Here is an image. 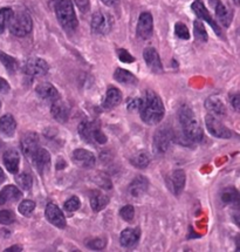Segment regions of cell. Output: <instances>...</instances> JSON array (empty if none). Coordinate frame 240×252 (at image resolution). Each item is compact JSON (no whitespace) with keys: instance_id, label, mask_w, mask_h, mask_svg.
Here are the masks:
<instances>
[{"instance_id":"cell-1","label":"cell","mask_w":240,"mask_h":252,"mask_svg":"<svg viewBox=\"0 0 240 252\" xmlns=\"http://www.w3.org/2000/svg\"><path fill=\"white\" fill-rule=\"evenodd\" d=\"M164 104L155 92L148 91L142 99L140 114L141 119L147 125H157L164 118Z\"/></svg>"},{"instance_id":"cell-2","label":"cell","mask_w":240,"mask_h":252,"mask_svg":"<svg viewBox=\"0 0 240 252\" xmlns=\"http://www.w3.org/2000/svg\"><path fill=\"white\" fill-rule=\"evenodd\" d=\"M180 122L183 128V134L191 143L202 142L204 139V131L198 120L189 106H183L180 109Z\"/></svg>"},{"instance_id":"cell-3","label":"cell","mask_w":240,"mask_h":252,"mask_svg":"<svg viewBox=\"0 0 240 252\" xmlns=\"http://www.w3.org/2000/svg\"><path fill=\"white\" fill-rule=\"evenodd\" d=\"M53 5L55 14L62 29L68 32L75 31L79 23L72 0H54Z\"/></svg>"},{"instance_id":"cell-4","label":"cell","mask_w":240,"mask_h":252,"mask_svg":"<svg viewBox=\"0 0 240 252\" xmlns=\"http://www.w3.org/2000/svg\"><path fill=\"white\" fill-rule=\"evenodd\" d=\"M8 29H10V32L15 36H19V38H23V36H26L32 32L33 29V21L30 15L27 13V12L20 11L17 12V13L12 14L10 23H8Z\"/></svg>"},{"instance_id":"cell-5","label":"cell","mask_w":240,"mask_h":252,"mask_svg":"<svg viewBox=\"0 0 240 252\" xmlns=\"http://www.w3.org/2000/svg\"><path fill=\"white\" fill-rule=\"evenodd\" d=\"M175 139L174 130L168 127H161L155 133L153 137V153L162 155L170 149L172 141Z\"/></svg>"},{"instance_id":"cell-6","label":"cell","mask_w":240,"mask_h":252,"mask_svg":"<svg viewBox=\"0 0 240 252\" xmlns=\"http://www.w3.org/2000/svg\"><path fill=\"white\" fill-rule=\"evenodd\" d=\"M113 25H114L113 17L103 11L95 12L93 17H91L90 29H91V32L95 33V34H101V35L108 34L113 29Z\"/></svg>"},{"instance_id":"cell-7","label":"cell","mask_w":240,"mask_h":252,"mask_svg":"<svg viewBox=\"0 0 240 252\" xmlns=\"http://www.w3.org/2000/svg\"><path fill=\"white\" fill-rule=\"evenodd\" d=\"M205 125L208 128L209 133L212 136L218 137V139H231L232 137V133L229 128L226 127L223 122L219 121L213 114H209L205 118Z\"/></svg>"},{"instance_id":"cell-8","label":"cell","mask_w":240,"mask_h":252,"mask_svg":"<svg viewBox=\"0 0 240 252\" xmlns=\"http://www.w3.org/2000/svg\"><path fill=\"white\" fill-rule=\"evenodd\" d=\"M49 66L45 60L40 59V58H30L24 63L23 72L24 74L30 78H40L44 76L48 73Z\"/></svg>"},{"instance_id":"cell-9","label":"cell","mask_w":240,"mask_h":252,"mask_svg":"<svg viewBox=\"0 0 240 252\" xmlns=\"http://www.w3.org/2000/svg\"><path fill=\"white\" fill-rule=\"evenodd\" d=\"M191 8H192V11L196 13L197 17L199 18V19L206 21V23H208L209 25H210L212 29H213L214 32H216V34L221 36L220 27L217 25L216 21H214L213 18L211 17L210 12H209L208 8L205 7L204 2H203L202 0H196V1H193L192 5H191Z\"/></svg>"},{"instance_id":"cell-10","label":"cell","mask_w":240,"mask_h":252,"mask_svg":"<svg viewBox=\"0 0 240 252\" xmlns=\"http://www.w3.org/2000/svg\"><path fill=\"white\" fill-rule=\"evenodd\" d=\"M153 31V20L152 15L149 12H143L140 15V19H138L136 33L138 38L142 40H148L151 38Z\"/></svg>"},{"instance_id":"cell-11","label":"cell","mask_w":240,"mask_h":252,"mask_svg":"<svg viewBox=\"0 0 240 252\" xmlns=\"http://www.w3.org/2000/svg\"><path fill=\"white\" fill-rule=\"evenodd\" d=\"M45 215L51 224H53L57 227H60V229L66 227V217H64L63 213L58 205L53 204V203H48L47 207H46Z\"/></svg>"},{"instance_id":"cell-12","label":"cell","mask_w":240,"mask_h":252,"mask_svg":"<svg viewBox=\"0 0 240 252\" xmlns=\"http://www.w3.org/2000/svg\"><path fill=\"white\" fill-rule=\"evenodd\" d=\"M72 159L76 165L81 168H91L96 163L94 154L86 149H76L72 154Z\"/></svg>"},{"instance_id":"cell-13","label":"cell","mask_w":240,"mask_h":252,"mask_svg":"<svg viewBox=\"0 0 240 252\" xmlns=\"http://www.w3.org/2000/svg\"><path fill=\"white\" fill-rule=\"evenodd\" d=\"M185 181H186V176L185 173L183 170H175L169 175L167 178V183L168 187L170 188V190L175 195H180V192L183 191L184 187H185Z\"/></svg>"},{"instance_id":"cell-14","label":"cell","mask_w":240,"mask_h":252,"mask_svg":"<svg viewBox=\"0 0 240 252\" xmlns=\"http://www.w3.org/2000/svg\"><path fill=\"white\" fill-rule=\"evenodd\" d=\"M209 1H210L212 7L214 8L217 19L219 20V23L224 27H229L231 25V21H232V12H231L220 0H209Z\"/></svg>"},{"instance_id":"cell-15","label":"cell","mask_w":240,"mask_h":252,"mask_svg":"<svg viewBox=\"0 0 240 252\" xmlns=\"http://www.w3.org/2000/svg\"><path fill=\"white\" fill-rule=\"evenodd\" d=\"M52 116L57 120L60 124H64V122L68 121L70 116V108L69 106L60 99L55 100L54 102H52V109H51Z\"/></svg>"},{"instance_id":"cell-16","label":"cell","mask_w":240,"mask_h":252,"mask_svg":"<svg viewBox=\"0 0 240 252\" xmlns=\"http://www.w3.org/2000/svg\"><path fill=\"white\" fill-rule=\"evenodd\" d=\"M30 158L33 159V163H34L36 169H38L41 174L46 173L49 169V167H51V155H49V153L44 148H40L39 147Z\"/></svg>"},{"instance_id":"cell-17","label":"cell","mask_w":240,"mask_h":252,"mask_svg":"<svg viewBox=\"0 0 240 252\" xmlns=\"http://www.w3.org/2000/svg\"><path fill=\"white\" fill-rule=\"evenodd\" d=\"M143 58L147 66L152 70L153 73H162L163 66L162 61L159 59V55L153 47H148L143 52Z\"/></svg>"},{"instance_id":"cell-18","label":"cell","mask_w":240,"mask_h":252,"mask_svg":"<svg viewBox=\"0 0 240 252\" xmlns=\"http://www.w3.org/2000/svg\"><path fill=\"white\" fill-rule=\"evenodd\" d=\"M39 137L35 133H29L26 134L21 140V150H23L24 155L27 158H32L33 154L36 152L39 148Z\"/></svg>"},{"instance_id":"cell-19","label":"cell","mask_w":240,"mask_h":252,"mask_svg":"<svg viewBox=\"0 0 240 252\" xmlns=\"http://www.w3.org/2000/svg\"><path fill=\"white\" fill-rule=\"evenodd\" d=\"M141 237V230L138 227H128L124 229L120 236V242L122 247L132 248L137 244Z\"/></svg>"},{"instance_id":"cell-20","label":"cell","mask_w":240,"mask_h":252,"mask_svg":"<svg viewBox=\"0 0 240 252\" xmlns=\"http://www.w3.org/2000/svg\"><path fill=\"white\" fill-rule=\"evenodd\" d=\"M35 92L36 94L39 95V97H41L42 100H47L51 101V102H54L55 100L60 99L58 89L52 84H49V82H42V84L36 86Z\"/></svg>"},{"instance_id":"cell-21","label":"cell","mask_w":240,"mask_h":252,"mask_svg":"<svg viewBox=\"0 0 240 252\" xmlns=\"http://www.w3.org/2000/svg\"><path fill=\"white\" fill-rule=\"evenodd\" d=\"M221 202L233 209H240V192L233 187L225 188L220 193Z\"/></svg>"},{"instance_id":"cell-22","label":"cell","mask_w":240,"mask_h":252,"mask_svg":"<svg viewBox=\"0 0 240 252\" xmlns=\"http://www.w3.org/2000/svg\"><path fill=\"white\" fill-rule=\"evenodd\" d=\"M2 161L6 169L12 174H18L19 170V163H20V156L19 153L14 149H10L5 152L4 156H2Z\"/></svg>"},{"instance_id":"cell-23","label":"cell","mask_w":240,"mask_h":252,"mask_svg":"<svg viewBox=\"0 0 240 252\" xmlns=\"http://www.w3.org/2000/svg\"><path fill=\"white\" fill-rule=\"evenodd\" d=\"M122 101V93L119 91L118 88L114 87V86H110V87L107 89L106 96H104L103 100V108L104 109H113L115 108L116 106H119Z\"/></svg>"},{"instance_id":"cell-24","label":"cell","mask_w":240,"mask_h":252,"mask_svg":"<svg viewBox=\"0 0 240 252\" xmlns=\"http://www.w3.org/2000/svg\"><path fill=\"white\" fill-rule=\"evenodd\" d=\"M149 188V182L144 176H137L132 180V182L129 186V192L134 197H141L147 192Z\"/></svg>"},{"instance_id":"cell-25","label":"cell","mask_w":240,"mask_h":252,"mask_svg":"<svg viewBox=\"0 0 240 252\" xmlns=\"http://www.w3.org/2000/svg\"><path fill=\"white\" fill-rule=\"evenodd\" d=\"M23 196V193L17 187L14 186H6L4 189L0 191V205H4L6 203L17 202L19 201Z\"/></svg>"},{"instance_id":"cell-26","label":"cell","mask_w":240,"mask_h":252,"mask_svg":"<svg viewBox=\"0 0 240 252\" xmlns=\"http://www.w3.org/2000/svg\"><path fill=\"white\" fill-rule=\"evenodd\" d=\"M89 201H90V207L93 209L94 213H98V211L103 210L108 205L109 197L107 195H104L103 192L98 191V190H94L91 192Z\"/></svg>"},{"instance_id":"cell-27","label":"cell","mask_w":240,"mask_h":252,"mask_svg":"<svg viewBox=\"0 0 240 252\" xmlns=\"http://www.w3.org/2000/svg\"><path fill=\"white\" fill-rule=\"evenodd\" d=\"M17 130V122L11 114H6V115L0 118V131L7 137H12Z\"/></svg>"},{"instance_id":"cell-28","label":"cell","mask_w":240,"mask_h":252,"mask_svg":"<svg viewBox=\"0 0 240 252\" xmlns=\"http://www.w3.org/2000/svg\"><path fill=\"white\" fill-rule=\"evenodd\" d=\"M205 108L212 114L218 116H224L226 114V107L218 96H210L205 101Z\"/></svg>"},{"instance_id":"cell-29","label":"cell","mask_w":240,"mask_h":252,"mask_svg":"<svg viewBox=\"0 0 240 252\" xmlns=\"http://www.w3.org/2000/svg\"><path fill=\"white\" fill-rule=\"evenodd\" d=\"M114 78L118 82L125 86H135L138 84V80L136 76H135L132 73L128 72V70L122 69V68H118L114 73Z\"/></svg>"},{"instance_id":"cell-30","label":"cell","mask_w":240,"mask_h":252,"mask_svg":"<svg viewBox=\"0 0 240 252\" xmlns=\"http://www.w3.org/2000/svg\"><path fill=\"white\" fill-rule=\"evenodd\" d=\"M95 125L90 124V122L84 121L81 122L79 126V134L81 136L82 140H85L86 142L93 143V131H94Z\"/></svg>"},{"instance_id":"cell-31","label":"cell","mask_w":240,"mask_h":252,"mask_svg":"<svg viewBox=\"0 0 240 252\" xmlns=\"http://www.w3.org/2000/svg\"><path fill=\"white\" fill-rule=\"evenodd\" d=\"M0 63L4 64V67L7 69V72L10 74H13V73L17 72L18 69V61L14 59L11 55L4 53L2 51H0Z\"/></svg>"},{"instance_id":"cell-32","label":"cell","mask_w":240,"mask_h":252,"mask_svg":"<svg viewBox=\"0 0 240 252\" xmlns=\"http://www.w3.org/2000/svg\"><path fill=\"white\" fill-rule=\"evenodd\" d=\"M130 163L134 165L135 168L146 169L150 163V158L147 153H138L130 158Z\"/></svg>"},{"instance_id":"cell-33","label":"cell","mask_w":240,"mask_h":252,"mask_svg":"<svg viewBox=\"0 0 240 252\" xmlns=\"http://www.w3.org/2000/svg\"><path fill=\"white\" fill-rule=\"evenodd\" d=\"M15 182H17V184L20 187L21 189L30 190V188H32L33 178L30 174H27V173L18 174L17 176H15Z\"/></svg>"},{"instance_id":"cell-34","label":"cell","mask_w":240,"mask_h":252,"mask_svg":"<svg viewBox=\"0 0 240 252\" xmlns=\"http://www.w3.org/2000/svg\"><path fill=\"white\" fill-rule=\"evenodd\" d=\"M193 31H195V36L199 41L206 42L208 41L209 36H208V32H206L204 25H203L202 21L196 20L195 24H193Z\"/></svg>"},{"instance_id":"cell-35","label":"cell","mask_w":240,"mask_h":252,"mask_svg":"<svg viewBox=\"0 0 240 252\" xmlns=\"http://www.w3.org/2000/svg\"><path fill=\"white\" fill-rule=\"evenodd\" d=\"M12 14H13V11L11 8H1L0 10V34L4 32L6 26L10 23Z\"/></svg>"},{"instance_id":"cell-36","label":"cell","mask_w":240,"mask_h":252,"mask_svg":"<svg viewBox=\"0 0 240 252\" xmlns=\"http://www.w3.org/2000/svg\"><path fill=\"white\" fill-rule=\"evenodd\" d=\"M35 209V203L30 199H26V201H23L19 205V213L23 215V216L29 217L32 215L33 211Z\"/></svg>"},{"instance_id":"cell-37","label":"cell","mask_w":240,"mask_h":252,"mask_svg":"<svg viewBox=\"0 0 240 252\" xmlns=\"http://www.w3.org/2000/svg\"><path fill=\"white\" fill-rule=\"evenodd\" d=\"M15 222V215L11 210H1L0 211V224L4 225H10Z\"/></svg>"},{"instance_id":"cell-38","label":"cell","mask_w":240,"mask_h":252,"mask_svg":"<svg viewBox=\"0 0 240 252\" xmlns=\"http://www.w3.org/2000/svg\"><path fill=\"white\" fill-rule=\"evenodd\" d=\"M80 205H81V202H80L79 197L73 196V197L68 198L66 202H64V210L68 211V213H74V211L78 210Z\"/></svg>"},{"instance_id":"cell-39","label":"cell","mask_w":240,"mask_h":252,"mask_svg":"<svg viewBox=\"0 0 240 252\" xmlns=\"http://www.w3.org/2000/svg\"><path fill=\"white\" fill-rule=\"evenodd\" d=\"M175 33L180 39L183 40H189L190 39V32L187 30V27L184 25L183 23H177L175 26Z\"/></svg>"},{"instance_id":"cell-40","label":"cell","mask_w":240,"mask_h":252,"mask_svg":"<svg viewBox=\"0 0 240 252\" xmlns=\"http://www.w3.org/2000/svg\"><path fill=\"white\" fill-rule=\"evenodd\" d=\"M120 215H121V217L124 220H127V222H131L135 216V209L132 205H125V207H123L121 210H120Z\"/></svg>"},{"instance_id":"cell-41","label":"cell","mask_w":240,"mask_h":252,"mask_svg":"<svg viewBox=\"0 0 240 252\" xmlns=\"http://www.w3.org/2000/svg\"><path fill=\"white\" fill-rule=\"evenodd\" d=\"M107 141H108V139H107V136L104 135L103 131L95 126L94 131H93V143L96 142L98 144H104L107 143Z\"/></svg>"},{"instance_id":"cell-42","label":"cell","mask_w":240,"mask_h":252,"mask_svg":"<svg viewBox=\"0 0 240 252\" xmlns=\"http://www.w3.org/2000/svg\"><path fill=\"white\" fill-rule=\"evenodd\" d=\"M118 57L119 59L124 63H132L135 61V58L132 57L128 51H125L124 48H120V50H118Z\"/></svg>"},{"instance_id":"cell-43","label":"cell","mask_w":240,"mask_h":252,"mask_svg":"<svg viewBox=\"0 0 240 252\" xmlns=\"http://www.w3.org/2000/svg\"><path fill=\"white\" fill-rule=\"evenodd\" d=\"M106 241L104 239H101V238H96V239H93V241L88 242L87 243V247L89 249H91V250H95V251H100L102 250V249L106 248Z\"/></svg>"},{"instance_id":"cell-44","label":"cell","mask_w":240,"mask_h":252,"mask_svg":"<svg viewBox=\"0 0 240 252\" xmlns=\"http://www.w3.org/2000/svg\"><path fill=\"white\" fill-rule=\"evenodd\" d=\"M141 104H142V99H130L128 101L127 107L129 110H140Z\"/></svg>"},{"instance_id":"cell-45","label":"cell","mask_w":240,"mask_h":252,"mask_svg":"<svg viewBox=\"0 0 240 252\" xmlns=\"http://www.w3.org/2000/svg\"><path fill=\"white\" fill-rule=\"evenodd\" d=\"M230 101H231V104H232L233 108H235L236 110H238V112H240V93H236V94L231 95Z\"/></svg>"},{"instance_id":"cell-46","label":"cell","mask_w":240,"mask_h":252,"mask_svg":"<svg viewBox=\"0 0 240 252\" xmlns=\"http://www.w3.org/2000/svg\"><path fill=\"white\" fill-rule=\"evenodd\" d=\"M10 91V85L5 79L0 78V93H7Z\"/></svg>"},{"instance_id":"cell-47","label":"cell","mask_w":240,"mask_h":252,"mask_svg":"<svg viewBox=\"0 0 240 252\" xmlns=\"http://www.w3.org/2000/svg\"><path fill=\"white\" fill-rule=\"evenodd\" d=\"M107 6H116L119 4V0H101Z\"/></svg>"},{"instance_id":"cell-48","label":"cell","mask_w":240,"mask_h":252,"mask_svg":"<svg viewBox=\"0 0 240 252\" xmlns=\"http://www.w3.org/2000/svg\"><path fill=\"white\" fill-rule=\"evenodd\" d=\"M5 251H6V252H11V251H23V248L18 247V245H15V247H12V248L6 249Z\"/></svg>"},{"instance_id":"cell-49","label":"cell","mask_w":240,"mask_h":252,"mask_svg":"<svg viewBox=\"0 0 240 252\" xmlns=\"http://www.w3.org/2000/svg\"><path fill=\"white\" fill-rule=\"evenodd\" d=\"M236 250L240 251V235L236 236Z\"/></svg>"},{"instance_id":"cell-50","label":"cell","mask_w":240,"mask_h":252,"mask_svg":"<svg viewBox=\"0 0 240 252\" xmlns=\"http://www.w3.org/2000/svg\"><path fill=\"white\" fill-rule=\"evenodd\" d=\"M233 220H235V223L237 224V225L240 227V213L236 214L235 216H233Z\"/></svg>"},{"instance_id":"cell-51","label":"cell","mask_w":240,"mask_h":252,"mask_svg":"<svg viewBox=\"0 0 240 252\" xmlns=\"http://www.w3.org/2000/svg\"><path fill=\"white\" fill-rule=\"evenodd\" d=\"M4 181H5V174L4 171H2V169L0 168V184L4 182Z\"/></svg>"},{"instance_id":"cell-52","label":"cell","mask_w":240,"mask_h":252,"mask_svg":"<svg viewBox=\"0 0 240 252\" xmlns=\"http://www.w3.org/2000/svg\"><path fill=\"white\" fill-rule=\"evenodd\" d=\"M233 2H235L237 6H240V0H233Z\"/></svg>"},{"instance_id":"cell-53","label":"cell","mask_w":240,"mask_h":252,"mask_svg":"<svg viewBox=\"0 0 240 252\" xmlns=\"http://www.w3.org/2000/svg\"><path fill=\"white\" fill-rule=\"evenodd\" d=\"M0 107H1V102H0Z\"/></svg>"}]
</instances>
